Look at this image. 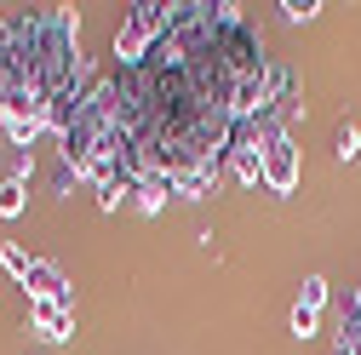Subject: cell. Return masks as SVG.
I'll list each match as a JSON object with an SVG mask.
<instances>
[{
	"mask_svg": "<svg viewBox=\"0 0 361 355\" xmlns=\"http://www.w3.org/2000/svg\"><path fill=\"white\" fill-rule=\"evenodd\" d=\"M269 138H276V132H264L258 120H235L230 149H224V172H230L235 184H264V144Z\"/></svg>",
	"mask_w": 361,
	"mask_h": 355,
	"instance_id": "1",
	"label": "cell"
},
{
	"mask_svg": "<svg viewBox=\"0 0 361 355\" xmlns=\"http://www.w3.org/2000/svg\"><path fill=\"white\" fill-rule=\"evenodd\" d=\"M264 189L269 195H293L298 189V144H293V132H276V138L264 144Z\"/></svg>",
	"mask_w": 361,
	"mask_h": 355,
	"instance_id": "2",
	"label": "cell"
},
{
	"mask_svg": "<svg viewBox=\"0 0 361 355\" xmlns=\"http://www.w3.org/2000/svg\"><path fill=\"white\" fill-rule=\"evenodd\" d=\"M29 332H40L47 344L75 338V298H63V304H29Z\"/></svg>",
	"mask_w": 361,
	"mask_h": 355,
	"instance_id": "3",
	"label": "cell"
},
{
	"mask_svg": "<svg viewBox=\"0 0 361 355\" xmlns=\"http://www.w3.org/2000/svg\"><path fill=\"white\" fill-rule=\"evenodd\" d=\"M23 292H29V304H63V298H75L69 281H63V270H58V263H47V258H35V263H29Z\"/></svg>",
	"mask_w": 361,
	"mask_h": 355,
	"instance_id": "4",
	"label": "cell"
},
{
	"mask_svg": "<svg viewBox=\"0 0 361 355\" xmlns=\"http://www.w3.org/2000/svg\"><path fill=\"white\" fill-rule=\"evenodd\" d=\"M166 195H172V178H166V172H144L138 184L126 189V201L138 206V212H149V218H155V212L166 206Z\"/></svg>",
	"mask_w": 361,
	"mask_h": 355,
	"instance_id": "5",
	"label": "cell"
},
{
	"mask_svg": "<svg viewBox=\"0 0 361 355\" xmlns=\"http://www.w3.org/2000/svg\"><path fill=\"white\" fill-rule=\"evenodd\" d=\"M333 355H361V309H355V304L338 316V349H333Z\"/></svg>",
	"mask_w": 361,
	"mask_h": 355,
	"instance_id": "6",
	"label": "cell"
},
{
	"mask_svg": "<svg viewBox=\"0 0 361 355\" xmlns=\"http://www.w3.org/2000/svg\"><path fill=\"white\" fill-rule=\"evenodd\" d=\"M23 189H29V178H6V184H0V218H23Z\"/></svg>",
	"mask_w": 361,
	"mask_h": 355,
	"instance_id": "7",
	"label": "cell"
},
{
	"mask_svg": "<svg viewBox=\"0 0 361 355\" xmlns=\"http://www.w3.org/2000/svg\"><path fill=\"white\" fill-rule=\"evenodd\" d=\"M29 263H35V258H29L23 247H0V270H6L12 281H29Z\"/></svg>",
	"mask_w": 361,
	"mask_h": 355,
	"instance_id": "8",
	"label": "cell"
},
{
	"mask_svg": "<svg viewBox=\"0 0 361 355\" xmlns=\"http://www.w3.org/2000/svg\"><path fill=\"white\" fill-rule=\"evenodd\" d=\"M298 304L322 316V304H327V275H304V287H298Z\"/></svg>",
	"mask_w": 361,
	"mask_h": 355,
	"instance_id": "9",
	"label": "cell"
},
{
	"mask_svg": "<svg viewBox=\"0 0 361 355\" xmlns=\"http://www.w3.org/2000/svg\"><path fill=\"white\" fill-rule=\"evenodd\" d=\"M333 149H338V161H361V126H338V138H333Z\"/></svg>",
	"mask_w": 361,
	"mask_h": 355,
	"instance_id": "10",
	"label": "cell"
},
{
	"mask_svg": "<svg viewBox=\"0 0 361 355\" xmlns=\"http://www.w3.org/2000/svg\"><path fill=\"white\" fill-rule=\"evenodd\" d=\"M0 132H6L12 144H35L40 132H47V126H40V120H0Z\"/></svg>",
	"mask_w": 361,
	"mask_h": 355,
	"instance_id": "11",
	"label": "cell"
},
{
	"mask_svg": "<svg viewBox=\"0 0 361 355\" xmlns=\"http://www.w3.org/2000/svg\"><path fill=\"white\" fill-rule=\"evenodd\" d=\"M281 12H287V23H310L322 12V0H281Z\"/></svg>",
	"mask_w": 361,
	"mask_h": 355,
	"instance_id": "12",
	"label": "cell"
},
{
	"mask_svg": "<svg viewBox=\"0 0 361 355\" xmlns=\"http://www.w3.org/2000/svg\"><path fill=\"white\" fill-rule=\"evenodd\" d=\"M315 327H322V316L304 309V304H293V332H298V338H315Z\"/></svg>",
	"mask_w": 361,
	"mask_h": 355,
	"instance_id": "13",
	"label": "cell"
},
{
	"mask_svg": "<svg viewBox=\"0 0 361 355\" xmlns=\"http://www.w3.org/2000/svg\"><path fill=\"white\" fill-rule=\"evenodd\" d=\"M355 309H361V287H355Z\"/></svg>",
	"mask_w": 361,
	"mask_h": 355,
	"instance_id": "14",
	"label": "cell"
}]
</instances>
